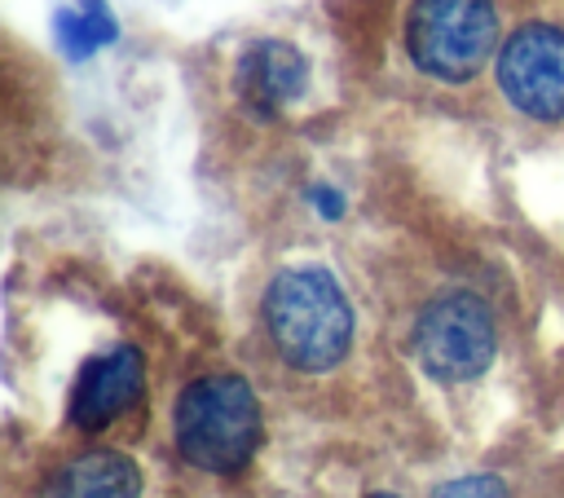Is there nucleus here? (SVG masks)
Instances as JSON below:
<instances>
[{
    "label": "nucleus",
    "mask_w": 564,
    "mask_h": 498,
    "mask_svg": "<svg viewBox=\"0 0 564 498\" xmlns=\"http://www.w3.org/2000/svg\"><path fill=\"white\" fill-rule=\"evenodd\" d=\"M264 331L278 348V357L295 370H330L344 361L352 344V304L339 291V282L317 264L282 269L260 300Z\"/></svg>",
    "instance_id": "1"
},
{
    "label": "nucleus",
    "mask_w": 564,
    "mask_h": 498,
    "mask_svg": "<svg viewBox=\"0 0 564 498\" xmlns=\"http://www.w3.org/2000/svg\"><path fill=\"white\" fill-rule=\"evenodd\" d=\"M260 401L242 375H203L176 397L172 441L181 458L198 472L229 476L247 467L260 445Z\"/></svg>",
    "instance_id": "2"
},
{
    "label": "nucleus",
    "mask_w": 564,
    "mask_h": 498,
    "mask_svg": "<svg viewBox=\"0 0 564 498\" xmlns=\"http://www.w3.org/2000/svg\"><path fill=\"white\" fill-rule=\"evenodd\" d=\"M498 44V4L494 0H414L405 18L410 62L441 79H471Z\"/></svg>",
    "instance_id": "3"
},
{
    "label": "nucleus",
    "mask_w": 564,
    "mask_h": 498,
    "mask_svg": "<svg viewBox=\"0 0 564 498\" xmlns=\"http://www.w3.org/2000/svg\"><path fill=\"white\" fill-rule=\"evenodd\" d=\"M410 348L423 375H432L436 383H467L494 366L498 322L480 295L449 291V295H436L414 317Z\"/></svg>",
    "instance_id": "4"
},
{
    "label": "nucleus",
    "mask_w": 564,
    "mask_h": 498,
    "mask_svg": "<svg viewBox=\"0 0 564 498\" xmlns=\"http://www.w3.org/2000/svg\"><path fill=\"white\" fill-rule=\"evenodd\" d=\"M498 88L529 119H564V31L551 22L511 31L498 53Z\"/></svg>",
    "instance_id": "5"
},
{
    "label": "nucleus",
    "mask_w": 564,
    "mask_h": 498,
    "mask_svg": "<svg viewBox=\"0 0 564 498\" xmlns=\"http://www.w3.org/2000/svg\"><path fill=\"white\" fill-rule=\"evenodd\" d=\"M141 388H145L141 353L132 344H115L79 366L75 392H70V423L84 432H97L115 423L123 410H132L141 401Z\"/></svg>",
    "instance_id": "6"
},
{
    "label": "nucleus",
    "mask_w": 564,
    "mask_h": 498,
    "mask_svg": "<svg viewBox=\"0 0 564 498\" xmlns=\"http://www.w3.org/2000/svg\"><path fill=\"white\" fill-rule=\"evenodd\" d=\"M234 88H238V101L256 119H273L278 110H286L291 101L304 97V88H308V62L286 40H256L238 57Z\"/></svg>",
    "instance_id": "7"
},
{
    "label": "nucleus",
    "mask_w": 564,
    "mask_h": 498,
    "mask_svg": "<svg viewBox=\"0 0 564 498\" xmlns=\"http://www.w3.org/2000/svg\"><path fill=\"white\" fill-rule=\"evenodd\" d=\"M141 467L119 450H88L53 472L44 498H141Z\"/></svg>",
    "instance_id": "8"
},
{
    "label": "nucleus",
    "mask_w": 564,
    "mask_h": 498,
    "mask_svg": "<svg viewBox=\"0 0 564 498\" xmlns=\"http://www.w3.org/2000/svg\"><path fill=\"white\" fill-rule=\"evenodd\" d=\"M115 13L106 9V0H79V9H62L57 13V40L70 57H88L101 44L115 40Z\"/></svg>",
    "instance_id": "9"
},
{
    "label": "nucleus",
    "mask_w": 564,
    "mask_h": 498,
    "mask_svg": "<svg viewBox=\"0 0 564 498\" xmlns=\"http://www.w3.org/2000/svg\"><path fill=\"white\" fill-rule=\"evenodd\" d=\"M432 498H511L507 485L498 476H485V472H467V476H454L445 485H436Z\"/></svg>",
    "instance_id": "10"
},
{
    "label": "nucleus",
    "mask_w": 564,
    "mask_h": 498,
    "mask_svg": "<svg viewBox=\"0 0 564 498\" xmlns=\"http://www.w3.org/2000/svg\"><path fill=\"white\" fill-rule=\"evenodd\" d=\"M366 498H397V494H366Z\"/></svg>",
    "instance_id": "11"
}]
</instances>
